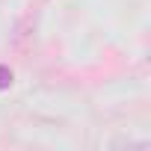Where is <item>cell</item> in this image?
<instances>
[{
    "mask_svg": "<svg viewBox=\"0 0 151 151\" xmlns=\"http://www.w3.org/2000/svg\"><path fill=\"white\" fill-rule=\"evenodd\" d=\"M33 30H36V18H33V15H24V18L18 21V27H15V45L24 47L27 39H33Z\"/></svg>",
    "mask_w": 151,
    "mask_h": 151,
    "instance_id": "1",
    "label": "cell"
},
{
    "mask_svg": "<svg viewBox=\"0 0 151 151\" xmlns=\"http://www.w3.org/2000/svg\"><path fill=\"white\" fill-rule=\"evenodd\" d=\"M9 86H12V68L0 65V89H9Z\"/></svg>",
    "mask_w": 151,
    "mask_h": 151,
    "instance_id": "2",
    "label": "cell"
}]
</instances>
